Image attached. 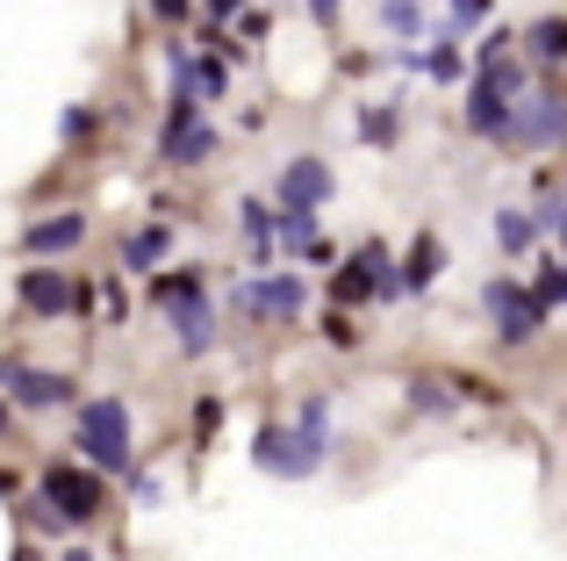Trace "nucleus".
I'll return each mask as SVG.
<instances>
[{"mask_svg": "<svg viewBox=\"0 0 567 561\" xmlns=\"http://www.w3.org/2000/svg\"><path fill=\"white\" fill-rule=\"evenodd\" d=\"M216 425H223V396H202V404H194V439H216Z\"/></svg>", "mask_w": 567, "mask_h": 561, "instance_id": "obj_25", "label": "nucleus"}, {"mask_svg": "<svg viewBox=\"0 0 567 561\" xmlns=\"http://www.w3.org/2000/svg\"><path fill=\"white\" fill-rule=\"evenodd\" d=\"M323 338H331V346H352V338H360V324L338 317V303H331V317H323Z\"/></svg>", "mask_w": 567, "mask_h": 561, "instance_id": "obj_27", "label": "nucleus"}, {"mask_svg": "<svg viewBox=\"0 0 567 561\" xmlns=\"http://www.w3.org/2000/svg\"><path fill=\"white\" fill-rule=\"evenodd\" d=\"M338 195V173L323 166V159H288V166H280V181H274V202L280 210H323V202Z\"/></svg>", "mask_w": 567, "mask_h": 561, "instance_id": "obj_10", "label": "nucleus"}, {"mask_svg": "<svg viewBox=\"0 0 567 561\" xmlns=\"http://www.w3.org/2000/svg\"><path fill=\"white\" fill-rule=\"evenodd\" d=\"M395 137H402V101H374V109H360V144L388 152Z\"/></svg>", "mask_w": 567, "mask_h": 561, "instance_id": "obj_16", "label": "nucleus"}, {"mask_svg": "<svg viewBox=\"0 0 567 561\" xmlns=\"http://www.w3.org/2000/svg\"><path fill=\"white\" fill-rule=\"evenodd\" d=\"M532 231H539V238H554V231H560V195H554V187H546L539 210H532Z\"/></svg>", "mask_w": 567, "mask_h": 561, "instance_id": "obj_26", "label": "nucleus"}, {"mask_svg": "<svg viewBox=\"0 0 567 561\" xmlns=\"http://www.w3.org/2000/svg\"><path fill=\"white\" fill-rule=\"evenodd\" d=\"M439 267H445V253H439V238H431V231H424V238H416L410 245V259H402V295H410V288H431V280H439Z\"/></svg>", "mask_w": 567, "mask_h": 561, "instance_id": "obj_15", "label": "nucleus"}, {"mask_svg": "<svg viewBox=\"0 0 567 561\" xmlns=\"http://www.w3.org/2000/svg\"><path fill=\"white\" fill-rule=\"evenodd\" d=\"M166 259H173V231L166 224H144L137 238H123V267L130 274H158Z\"/></svg>", "mask_w": 567, "mask_h": 561, "instance_id": "obj_14", "label": "nucleus"}, {"mask_svg": "<svg viewBox=\"0 0 567 561\" xmlns=\"http://www.w3.org/2000/svg\"><path fill=\"white\" fill-rule=\"evenodd\" d=\"M338 8H346V0H309V14H317V22H338Z\"/></svg>", "mask_w": 567, "mask_h": 561, "instance_id": "obj_32", "label": "nucleus"}, {"mask_svg": "<svg viewBox=\"0 0 567 561\" xmlns=\"http://www.w3.org/2000/svg\"><path fill=\"white\" fill-rule=\"evenodd\" d=\"M43 504L65 511V526H94V519H101V504H109V476L58 461V468H43Z\"/></svg>", "mask_w": 567, "mask_h": 561, "instance_id": "obj_7", "label": "nucleus"}, {"mask_svg": "<svg viewBox=\"0 0 567 561\" xmlns=\"http://www.w3.org/2000/svg\"><path fill=\"white\" fill-rule=\"evenodd\" d=\"M525 51L539 58V65H560V58H567V22H560V14H539V22L525 29Z\"/></svg>", "mask_w": 567, "mask_h": 561, "instance_id": "obj_17", "label": "nucleus"}, {"mask_svg": "<svg viewBox=\"0 0 567 561\" xmlns=\"http://www.w3.org/2000/svg\"><path fill=\"white\" fill-rule=\"evenodd\" d=\"M130 490H137V504H158V497H166V482H158V476H130Z\"/></svg>", "mask_w": 567, "mask_h": 561, "instance_id": "obj_29", "label": "nucleus"}, {"mask_svg": "<svg viewBox=\"0 0 567 561\" xmlns=\"http://www.w3.org/2000/svg\"><path fill=\"white\" fill-rule=\"evenodd\" d=\"M532 295H539L546 309H560V295H567V267L554 253H539V274H532Z\"/></svg>", "mask_w": 567, "mask_h": 561, "instance_id": "obj_19", "label": "nucleus"}, {"mask_svg": "<svg viewBox=\"0 0 567 561\" xmlns=\"http://www.w3.org/2000/svg\"><path fill=\"white\" fill-rule=\"evenodd\" d=\"M503 109H511V101H503V94H496L488 80H474V86H467V130H482V137H496Z\"/></svg>", "mask_w": 567, "mask_h": 561, "instance_id": "obj_18", "label": "nucleus"}, {"mask_svg": "<svg viewBox=\"0 0 567 561\" xmlns=\"http://www.w3.org/2000/svg\"><path fill=\"white\" fill-rule=\"evenodd\" d=\"M14 295H22L29 317H65V309H80V303H86V295L72 288V280L58 274V267H29L22 280H14Z\"/></svg>", "mask_w": 567, "mask_h": 561, "instance_id": "obj_12", "label": "nucleus"}, {"mask_svg": "<svg viewBox=\"0 0 567 561\" xmlns=\"http://www.w3.org/2000/svg\"><path fill=\"white\" fill-rule=\"evenodd\" d=\"M560 130H567L560 94H554V86H525V94H517L511 109H503L496 144H503V152H554Z\"/></svg>", "mask_w": 567, "mask_h": 561, "instance_id": "obj_2", "label": "nucleus"}, {"mask_svg": "<svg viewBox=\"0 0 567 561\" xmlns=\"http://www.w3.org/2000/svg\"><path fill=\"white\" fill-rule=\"evenodd\" d=\"M58 130H65V137H72V144H80V137H86V130H94V109H65V123H58Z\"/></svg>", "mask_w": 567, "mask_h": 561, "instance_id": "obj_28", "label": "nucleus"}, {"mask_svg": "<svg viewBox=\"0 0 567 561\" xmlns=\"http://www.w3.org/2000/svg\"><path fill=\"white\" fill-rule=\"evenodd\" d=\"M80 453L94 476H130V404L123 396L80 404Z\"/></svg>", "mask_w": 567, "mask_h": 561, "instance_id": "obj_3", "label": "nucleus"}, {"mask_svg": "<svg viewBox=\"0 0 567 561\" xmlns=\"http://www.w3.org/2000/svg\"><path fill=\"white\" fill-rule=\"evenodd\" d=\"M402 295V274L388 259V245H360L346 267L331 274V303H395Z\"/></svg>", "mask_w": 567, "mask_h": 561, "instance_id": "obj_5", "label": "nucleus"}, {"mask_svg": "<svg viewBox=\"0 0 567 561\" xmlns=\"http://www.w3.org/2000/svg\"><path fill=\"white\" fill-rule=\"evenodd\" d=\"M80 238H86V216L80 210H72V216H43V224L22 231V253L29 259H51V253H72Z\"/></svg>", "mask_w": 567, "mask_h": 561, "instance_id": "obj_13", "label": "nucleus"}, {"mask_svg": "<svg viewBox=\"0 0 567 561\" xmlns=\"http://www.w3.org/2000/svg\"><path fill=\"white\" fill-rule=\"evenodd\" d=\"M323 447H331L323 432H309V425H280V418H274L259 439H251V461H259V476L302 482V476H317V468H323Z\"/></svg>", "mask_w": 567, "mask_h": 561, "instance_id": "obj_4", "label": "nucleus"}, {"mask_svg": "<svg viewBox=\"0 0 567 561\" xmlns=\"http://www.w3.org/2000/svg\"><path fill=\"white\" fill-rule=\"evenodd\" d=\"M8 490H14V476H0V497H8Z\"/></svg>", "mask_w": 567, "mask_h": 561, "instance_id": "obj_35", "label": "nucleus"}, {"mask_svg": "<svg viewBox=\"0 0 567 561\" xmlns=\"http://www.w3.org/2000/svg\"><path fill=\"white\" fill-rule=\"evenodd\" d=\"M410 404L424 410V418H445V410H453V389H445V381H431V375H416L410 381Z\"/></svg>", "mask_w": 567, "mask_h": 561, "instance_id": "obj_20", "label": "nucleus"}, {"mask_svg": "<svg viewBox=\"0 0 567 561\" xmlns=\"http://www.w3.org/2000/svg\"><path fill=\"white\" fill-rule=\"evenodd\" d=\"M0 432H14V404H8V396H0Z\"/></svg>", "mask_w": 567, "mask_h": 561, "instance_id": "obj_33", "label": "nucleus"}, {"mask_svg": "<svg viewBox=\"0 0 567 561\" xmlns=\"http://www.w3.org/2000/svg\"><path fill=\"white\" fill-rule=\"evenodd\" d=\"M208 152H216V123H202V115H194V94H187V86H173L166 130H158V159H166V166H202Z\"/></svg>", "mask_w": 567, "mask_h": 561, "instance_id": "obj_8", "label": "nucleus"}, {"mask_svg": "<svg viewBox=\"0 0 567 561\" xmlns=\"http://www.w3.org/2000/svg\"><path fill=\"white\" fill-rule=\"evenodd\" d=\"M0 389H8V404L22 410H51V404H72V375H51V367H29V360H0Z\"/></svg>", "mask_w": 567, "mask_h": 561, "instance_id": "obj_9", "label": "nucleus"}, {"mask_svg": "<svg viewBox=\"0 0 567 561\" xmlns=\"http://www.w3.org/2000/svg\"><path fill=\"white\" fill-rule=\"evenodd\" d=\"M482 309L496 317V338H503V346H525V338H539L546 317H554V309H546L539 295L525 288V280H488V288H482Z\"/></svg>", "mask_w": 567, "mask_h": 561, "instance_id": "obj_6", "label": "nucleus"}, {"mask_svg": "<svg viewBox=\"0 0 567 561\" xmlns=\"http://www.w3.org/2000/svg\"><path fill=\"white\" fill-rule=\"evenodd\" d=\"M424 72H431V80H467V58H460V43H453V37H445V43H439V51H431V58H424Z\"/></svg>", "mask_w": 567, "mask_h": 561, "instance_id": "obj_23", "label": "nucleus"}, {"mask_svg": "<svg viewBox=\"0 0 567 561\" xmlns=\"http://www.w3.org/2000/svg\"><path fill=\"white\" fill-rule=\"evenodd\" d=\"M388 29H395L402 43H416V37H431L424 29V8H416V0H388Z\"/></svg>", "mask_w": 567, "mask_h": 561, "instance_id": "obj_22", "label": "nucleus"}, {"mask_svg": "<svg viewBox=\"0 0 567 561\" xmlns=\"http://www.w3.org/2000/svg\"><path fill=\"white\" fill-rule=\"evenodd\" d=\"M532 238H539V231H532V216H517V210H503V216H496V245H503V253H511V259L525 253Z\"/></svg>", "mask_w": 567, "mask_h": 561, "instance_id": "obj_21", "label": "nucleus"}, {"mask_svg": "<svg viewBox=\"0 0 567 561\" xmlns=\"http://www.w3.org/2000/svg\"><path fill=\"white\" fill-rule=\"evenodd\" d=\"M58 561H94V554H86V548H65V554H58Z\"/></svg>", "mask_w": 567, "mask_h": 561, "instance_id": "obj_34", "label": "nucleus"}, {"mask_svg": "<svg viewBox=\"0 0 567 561\" xmlns=\"http://www.w3.org/2000/svg\"><path fill=\"white\" fill-rule=\"evenodd\" d=\"M230 14H245V0H208V22H230Z\"/></svg>", "mask_w": 567, "mask_h": 561, "instance_id": "obj_30", "label": "nucleus"}, {"mask_svg": "<svg viewBox=\"0 0 567 561\" xmlns=\"http://www.w3.org/2000/svg\"><path fill=\"white\" fill-rule=\"evenodd\" d=\"M152 303L166 309V324H173V338H181V353H194V360H202V353L216 346V309H208L202 274H194V267L152 274Z\"/></svg>", "mask_w": 567, "mask_h": 561, "instance_id": "obj_1", "label": "nucleus"}, {"mask_svg": "<svg viewBox=\"0 0 567 561\" xmlns=\"http://www.w3.org/2000/svg\"><path fill=\"white\" fill-rule=\"evenodd\" d=\"M29 533L58 540V533H72V526H65V511H51V504H43V497H37V504H29Z\"/></svg>", "mask_w": 567, "mask_h": 561, "instance_id": "obj_24", "label": "nucleus"}, {"mask_svg": "<svg viewBox=\"0 0 567 561\" xmlns=\"http://www.w3.org/2000/svg\"><path fill=\"white\" fill-rule=\"evenodd\" d=\"M152 14H158V22H181V14H187V0H152Z\"/></svg>", "mask_w": 567, "mask_h": 561, "instance_id": "obj_31", "label": "nucleus"}, {"mask_svg": "<svg viewBox=\"0 0 567 561\" xmlns=\"http://www.w3.org/2000/svg\"><path fill=\"white\" fill-rule=\"evenodd\" d=\"M237 309H245V317H266V324H288V317L309 309V288H302V274H266V280H251V288H237Z\"/></svg>", "mask_w": 567, "mask_h": 561, "instance_id": "obj_11", "label": "nucleus"}]
</instances>
